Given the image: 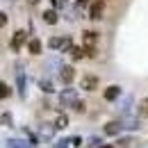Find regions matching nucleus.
Masks as SVG:
<instances>
[{
    "label": "nucleus",
    "mask_w": 148,
    "mask_h": 148,
    "mask_svg": "<svg viewBox=\"0 0 148 148\" xmlns=\"http://www.w3.org/2000/svg\"><path fill=\"white\" fill-rule=\"evenodd\" d=\"M43 21H46V23H50V25H55V23H57V14L53 12V9H48V12L43 14Z\"/></svg>",
    "instance_id": "10"
},
{
    "label": "nucleus",
    "mask_w": 148,
    "mask_h": 148,
    "mask_svg": "<svg viewBox=\"0 0 148 148\" xmlns=\"http://www.w3.org/2000/svg\"><path fill=\"white\" fill-rule=\"evenodd\" d=\"M12 93V89L7 87V82H0V98H7Z\"/></svg>",
    "instance_id": "13"
},
{
    "label": "nucleus",
    "mask_w": 148,
    "mask_h": 148,
    "mask_svg": "<svg viewBox=\"0 0 148 148\" xmlns=\"http://www.w3.org/2000/svg\"><path fill=\"white\" fill-rule=\"evenodd\" d=\"M71 57L73 59H82V57H87V48L82 46V48H71Z\"/></svg>",
    "instance_id": "9"
},
{
    "label": "nucleus",
    "mask_w": 148,
    "mask_h": 148,
    "mask_svg": "<svg viewBox=\"0 0 148 148\" xmlns=\"http://www.w3.org/2000/svg\"><path fill=\"white\" fill-rule=\"evenodd\" d=\"M77 5H80V7H87V5H89V0H77Z\"/></svg>",
    "instance_id": "17"
},
{
    "label": "nucleus",
    "mask_w": 148,
    "mask_h": 148,
    "mask_svg": "<svg viewBox=\"0 0 148 148\" xmlns=\"http://www.w3.org/2000/svg\"><path fill=\"white\" fill-rule=\"evenodd\" d=\"M84 110H87L84 103H75V112H84Z\"/></svg>",
    "instance_id": "14"
},
{
    "label": "nucleus",
    "mask_w": 148,
    "mask_h": 148,
    "mask_svg": "<svg viewBox=\"0 0 148 148\" xmlns=\"http://www.w3.org/2000/svg\"><path fill=\"white\" fill-rule=\"evenodd\" d=\"M27 50H30V55H41V41L39 39H30Z\"/></svg>",
    "instance_id": "7"
},
{
    "label": "nucleus",
    "mask_w": 148,
    "mask_h": 148,
    "mask_svg": "<svg viewBox=\"0 0 148 148\" xmlns=\"http://www.w3.org/2000/svg\"><path fill=\"white\" fill-rule=\"evenodd\" d=\"M27 2H30V5H37V2H39V0H27Z\"/></svg>",
    "instance_id": "18"
},
{
    "label": "nucleus",
    "mask_w": 148,
    "mask_h": 148,
    "mask_svg": "<svg viewBox=\"0 0 148 148\" xmlns=\"http://www.w3.org/2000/svg\"><path fill=\"white\" fill-rule=\"evenodd\" d=\"M103 14H105V5H103V0H93L91 9H89V18L100 21V18H103Z\"/></svg>",
    "instance_id": "3"
},
{
    "label": "nucleus",
    "mask_w": 148,
    "mask_h": 148,
    "mask_svg": "<svg viewBox=\"0 0 148 148\" xmlns=\"http://www.w3.org/2000/svg\"><path fill=\"white\" fill-rule=\"evenodd\" d=\"M119 130H121V125H119V123H107V128H105V132H107V134H116Z\"/></svg>",
    "instance_id": "12"
},
{
    "label": "nucleus",
    "mask_w": 148,
    "mask_h": 148,
    "mask_svg": "<svg viewBox=\"0 0 148 148\" xmlns=\"http://www.w3.org/2000/svg\"><path fill=\"white\" fill-rule=\"evenodd\" d=\"M25 37H27V34H25L23 30H18V32L14 34V41H12V48H14V50H21V46H23V41H25Z\"/></svg>",
    "instance_id": "6"
},
{
    "label": "nucleus",
    "mask_w": 148,
    "mask_h": 148,
    "mask_svg": "<svg viewBox=\"0 0 148 148\" xmlns=\"http://www.w3.org/2000/svg\"><path fill=\"white\" fill-rule=\"evenodd\" d=\"M5 25H7V16L0 12V27H5Z\"/></svg>",
    "instance_id": "16"
},
{
    "label": "nucleus",
    "mask_w": 148,
    "mask_h": 148,
    "mask_svg": "<svg viewBox=\"0 0 148 148\" xmlns=\"http://www.w3.org/2000/svg\"><path fill=\"white\" fill-rule=\"evenodd\" d=\"M100 148H114V146H110V144H107V146H100Z\"/></svg>",
    "instance_id": "19"
},
{
    "label": "nucleus",
    "mask_w": 148,
    "mask_h": 148,
    "mask_svg": "<svg viewBox=\"0 0 148 148\" xmlns=\"http://www.w3.org/2000/svg\"><path fill=\"white\" fill-rule=\"evenodd\" d=\"M100 87V80L96 75H82V89L84 91H96Z\"/></svg>",
    "instance_id": "2"
},
{
    "label": "nucleus",
    "mask_w": 148,
    "mask_h": 148,
    "mask_svg": "<svg viewBox=\"0 0 148 148\" xmlns=\"http://www.w3.org/2000/svg\"><path fill=\"white\" fill-rule=\"evenodd\" d=\"M98 39H100V34H98L96 30H84V32H82V46H84V48H96Z\"/></svg>",
    "instance_id": "1"
},
{
    "label": "nucleus",
    "mask_w": 148,
    "mask_h": 148,
    "mask_svg": "<svg viewBox=\"0 0 148 148\" xmlns=\"http://www.w3.org/2000/svg\"><path fill=\"white\" fill-rule=\"evenodd\" d=\"M41 87H43V91H53V84L50 82H41Z\"/></svg>",
    "instance_id": "15"
},
{
    "label": "nucleus",
    "mask_w": 148,
    "mask_h": 148,
    "mask_svg": "<svg viewBox=\"0 0 148 148\" xmlns=\"http://www.w3.org/2000/svg\"><path fill=\"white\" fill-rule=\"evenodd\" d=\"M137 112H139V116L141 119H148V96L139 103V107H137Z\"/></svg>",
    "instance_id": "8"
},
{
    "label": "nucleus",
    "mask_w": 148,
    "mask_h": 148,
    "mask_svg": "<svg viewBox=\"0 0 148 148\" xmlns=\"http://www.w3.org/2000/svg\"><path fill=\"white\" fill-rule=\"evenodd\" d=\"M59 77H62V82H64V84H71V82H73V77H75V69H73V66H64V69H62V73H59Z\"/></svg>",
    "instance_id": "4"
},
{
    "label": "nucleus",
    "mask_w": 148,
    "mask_h": 148,
    "mask_svg": "<svg viewBox=\"0 0 148 148\" xmlns=\"http://www.w3.org/2000/svg\"><path fill=\"white\" fill-rule=\"evenodd\" d=\"M103 96H105V100H116V98L121 96V89H119L116 84H112V87H107V89H105V93H103Z\"/></svg>",
    "instance_id": "5"
},
{
    "label": "nucleus",
    "mask_w": 148,
    "mask_h": 148,
    "mask_svg": "<svg viewBox=\"0 0 148 148\" xmlns=\"http://www.w3.org/2000/svg\"><path fill=\"white\" fill-rule=\"evenodd\" d=\"M66 125H69V116L66 114H59L57 121H55V128H66Z\"/></svg>",
    "instance_id": "11"
}]
</instances>
